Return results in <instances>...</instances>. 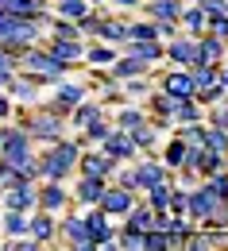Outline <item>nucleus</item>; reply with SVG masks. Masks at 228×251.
Here are the masks:
<instances>
[{"label":"nucleus","instance_id":"1","mask_svg":"<svg viewBox=\"0 0 228 251\" xmlns=\"http://www.w3.org/2000/svg\"><path fill=\"white\" fill-rule=\"evenodd\" d=\"M77 155H81L77 135H62L47 143V151H39V182H70L77 174Z\"/></svg>","mask_w":228,"mask_h":251},{"label":"nucleus","instance_id":"2","mask_svg":"<svg viewBox=\"0 0 228 251\" xmlns=\"http://www.w3.org/2000/svg\"><path fill=\"white\" fill-rule=\"evenodd\" d=\"M20 70H24V74H35L43 85H54V81L70 77V70H74V66L58 62V58L47 50V43H31V47H24V50H20Z\"/></svg>","mask_w":228,"mask_h":251},{"label":"nucleus","instance_id":"3","mask_svg":"<svg viewBox=\"0 0 228 251\" xmlns=\"http://www.w3.org/2000/svg\"><path fill=\"white\" fill-rule=\"evenodd\" d=\"M20 124H24V131L31 135L35 147H47V143H54V139H62L66 131H70V124H66V116H58V112H51L47 104H35L31 112H24L20 116Z\"/></svg>","mask_w":228,"mask_h":251},{"label":"nucleus","instance_id":"4","mask_svg":"<svg viewBox=\"0 0 228 251\" xmlns=\"http://www.w3.org/2000/svg\"><path fill=\"white\" fill-rule=\"evenodd\" d=\"M47 35L43 27L35 24V20H24V16H8V12H0V47H8L12 54H20L24 47H31V43H43Z\"/></svg>","mask_w":228,"mask_h":251},{"label":"nucleus","instance_id":"5","mask_svg":"<svg viewBox=\"0 0 228 251\" xmlns=\"http://www.w3.org/2000/svg\"><path fill=\"white\" fill-rule=\"evenodd\" d=\"M54 93L43 97V104L51 108V112H58V116H66L77 100H85V97H93V81H77V77H62V81H54L51 85Z\"/></svg>","mask_w":228,"mask_h":251},{"label":"nucleus","instance_id":"6","mask_svg":"<svg viewBox=\"0 0 228 251\" xmlns=\"http://www.w3.org/2000/svg\"><path fill=\"white\" fill-rule=\"evenodd\" d=\"M58 244H62V248H74V251H97V244H93L89 232H85L81 209H66V213H58Z\"/></svg>","mask_w":228,"mask_h":251},{"label":"nucleus","instance_id":"7","mask_svg":"<svg viewBox=\"0 0 228 251\" xmlns=\"http://www.w3.org/2000/svg\"><path fill=\"white\" fill-rule=\"evenodd\" d=\"M43 89H47V85H43L35 74H24V70L4 81V93L16 100V108H35V104H43Z\"/></svg>","mask_w":228,"mask_h":251},{"label":"nucleus","instance_id":"8","mask_svg":"<svg viewBox=\"0 0 228 251\" xmlns=\"http://www.w3.org/2000/svg\"><path fill=\"white\" fill-rule=\"evenodd\" d=\"M217 205H221V197L205 182H194V186L186 189V217L194 220V224H205V220L217 213Z\"/></svg>","mask_w":228,"mask_h":251},{"label":"nucleus","instance_id":"9","mask_svg":"<svg viewBox=\"0 0 228 251\" xmlns=\"http://www.w3.org/2000/svg\"><path fill=\"white\" fill-rule=\"evenodd\" d=\"M163 62L166 66H190L197 62V35H186V31H178L174 39H166L163 43Z\"/></svg>","mask_w":228,"mask_h":251},{"label":"nucleus","instance_id":"10","mask_svg":"<svg viewBox=\"0 0 228 251\" xmlns=\"http://www.w3.org/2000/svg\"><path fill=\"white\" fill-rule=\"evenodd\" d=\"M0 205L4 209H20V213H31L39 205V182H16V186L0 189Z\"/></svg>","mask_w":228,"mask_h":251},{"label":"nucleus","instance_id":"11","mask_svg":"<svg viewBox=\"0 0 228 251\" xmlns=\"http://www.w3.org/2000/svg\"><path fill=\"white\" fill-rule=\"evenodd\" d=\"M27 236H31L39 248H51L58 240V217L47 213V209H31L27 213Z\"/></svg>","mask_w":228,"mask_h":251},{"label":"nucleus","instance_id":"12","mask_svg":"<svg viewBox=\"0 0 228 251\" xmlns=\"http://www.w3.org/2000/svg\"><path fill=\"white\" fill-rule=\"evenodd\" d=\"M97 147H101V151H104L108 158H112L116 166H120V162H131V158L139 155V151H135V143H131V135H128V131H120L116 124H112V131L101 139Z\"/></svg>","mask_w":228,"mask_h":251},{"label":"nucleus","instance_id":"13","mask_svg":"<svg viewBox=\"0 0 228 251\" xmlns=\"http://www.w3.org/2000/svg\"><path fill=\"white\" fill-rule=\"evenodd\" d=\"M74 205V197H70V186L66 182H39V205L35 209H47V213H66Z\"/></svg>","mask_w":228,"mask_h":251},{"label":"nucleus","instance_id":"14","mask_svg":"<svg viewBox=\"0 0 228 251\" xmlns=\"http://www.w3.org/2000/svg\"><path fill=\"white\" fill-rule=\"evenodd\" d=\"M131 166H135L139 189H147V186H155V182H166V178H174V170H166L159 155H135V158H131Z\"/></svg>","mask_w":228,"mask_h":251},{"label":"nucleus","instance_id":"15","mask_svg":"<svg viewBox=\"0 0 228 251\" xmlns=\"http://www.w3.org/2000/svg\"><path fill=\"white\" fill-rule=\"evenodd\" d=\"M135 201H139V193H128V189H120L116 182H108V186H104V193H101V201H97V209H104L112 220H120L131 205H135Z\"/></svg>","mask_w":228,"mask_h":251},{"label":"nucleus","instance_id":"16","mask_svg":"<svg viewBox=\"0 0 228 251\" xmlns=\"http://www.w3.org/2000/svg\"><path fill=\"white\" fill-rule=\"evenodd\" d=\"M166 97H174V100H182V97H194V81H190V70L186 66H166L163 77L155 81Z\"/></svg>","mask_w":228,"mask_h":251},{"label":"nucleus","instance_id":"17","mask_svg":"<svg viewBox=\"0 0 228 251\" xmlns=\"http://www.w3.org/2000/svg\"><path fill=\"white\" fill-rule=\"evenodd\" d=\"M108 186V178H93V174H77V182L70 186V197H74V205L77 209H89V205H97L101 193Z\"/></svg>","mask_w":228,"mask_h":251},{"label":"nucleus","instance_id":"18","mask_svg":"<svg viewBox=\"0 0 228 251\" xmlns=\"http://www.w3.org/2000/svg\"><path fill=\"white\" fill-rule=\"evenodd\" d=\"M77 174H93V178H112V174H116V162L104 155L101 147H81V155H77Z\"/></svg>","mask_w":228,"mask_h":251},{"label":"nucleus","instance_id":"19","mask_svg":"<svg viewBox=\"0 0 228 251\" xmlns=\"http://www.w3.org/2000/svg\"><path fill=\"white\" fill-rule=\"evenodd\" d=\"M128 135H131V143H135V151H139V155H159V147H163V135H166V131L155 124L151 116H147L139 127H131Z\"/></svg>","mask_w":228,"mask_h":251},{"label":"nucleus","instance_id":"20","mask_svg":"<svg viewBox=\"0 0 228 251\" xmlns=\"http://www.w3.org/2000/svg\"><path fill=\"white\" fill-rule=\"evenodd\" d=\"M43 43H47V50L66 66H81L85 62V39H54V35H47Z\"/></svg>","mask_w":228,"mask_h":251},{"label":"nucleus","instance_id":"21","mask_svg":"<svg viewBox=\"0 0 228 251\" xmlns=\"http://www.w3.org/2000/svg\"><path fill=\"white\" fill-rule=\"evenodd\" d=\"M116 54H120V47H112V43H101V39H85V70H108V66L116 62Z\"/></svg>","mask_w":228,"mask_h":251},{"label":"nucleus","instance_id":"22","mask_svg":"<svg viewBox=\"0 0 228 251\" xmlns=\"http://www.w3.org/2000/svg\"><path fill=\"white\" fill-rule=\"evenodd\" d=\"M104 112H108V108L101 104L97 97H85V100H77V104L66 112V124L74 127V131H81L85 124H93V120H97V116H104Z\"/></svg>","mask_w":228,"mask_h":251},{"label":"nucleus","instance_id":"23","mask_svg":"<svg viewBox=\"0 0 228 251\" xmlns=\"http://www.w3.org/2000/svg\"><path fill=\"white\" fill-rule=\"evenodd\" d=\"M182 4H186V0H143L139 12H143L147 20H155V24H178Z\"/></svg>","mask_w":228,"mask_h":251},{"label":"nucleus","instance_id":"24","mask_svg":"<svg viewBox=\"0 0 228 251\" xmlns=\"http://www.w3.org/2000/svg\"><path fill=\"white\" fill-rule=\"evenodd\" d=\"M228 58V43H221L217 35H197V62H205V66H221ZM194 62V66H197Z\"/></svg>","mask_w":228,"mask_h":251},{"label":"nucleus","instance_id":"25","mask_svg":"<svg viewBox=\"0 0 228 251\" xmlns=\"http://www.w3.org/2000/svg\"><path fill=\"white\" fill-rule=\"evenodd\" d=\"M151 70H155V66H147L143 58H135V54H124V50L116 54V62L108 66V74H112L116 81H128V77H139V74H151Z\"/></svg>","mask_w":228,"mask_h":251},{"label":"nucleus","instance_id":"26","mask_svg":"<svg viewBox=\"0 0 228 251\" xmlns=\"http://www.w3.org/2000/svg\"><path fill=\"white\" fill-rule=\"evenodd\" d=\"M120 50H124V54H135V58H143L147 66H159V62H163V39H139V43L128 39Z\"/></svg>","mask_w":228,"mask_h":251},{"label":"nucleus","instance_id":"27","mask_svg":"<svg viewBox=\"0 0 228 251\" xmlns=\"http://www.w3.org/2000/svg\"><path fill=\"white\" fill-rule=\"evenodd\" d=\"M151 224H155V209H151V205H147L143 197H139V201L131 205L128 213L120 217V228H131V232H147Z\"/></svg>","mask_w":228,"mask_h":251},{"label":"nucleus","instance_id":"28","mask_svg":"<svg viewBox=\"0 0 228 251\" xmlns=\"http://www.w3.org/2000/svg\"><path fill=\"white\" fill-rule=\"evenodd\" d=\"M0 236H4V240L27 236V213H20V209H4V205H0Z\"/></svg>","mask_w":228,"mask_h":251},{"label":"nucleus","instance_id":"29","mask_svg":"<svg viewBox=\"0 0 228 251\" xmlns=\"http://www.w3.org/2000/svg\"><path fill=\"white\" fill-rule=\"evenodd\" d=\"M197 120H205V104H201L197 97H182V100H174V127L197 124Z\"/></svg>","mask_w":228,"mask_h":251},{"label":"nucleus","instance_id":"30","mask_svg":"<svg viewBox=\"0 0 228 251\" xmlns=\"http://www.w3.org/2000/svg\"><path fill=\"white\" fill-rule=\"evenodd\" d=\"M186 147H190V143H186L178 131H174V135L166 139L163 147H159V158H163L166 170H178V166H182V158H186Z\"/></svg>","mask_w":228,"mask_h":251},{"label":"nucleus","instance_id":"31","mask_svg":"<svg viewBox=\"0 0 228 251\" xmlns=\"http://www.w3.org/2000/svg\"><path fill=\"white\" fill-rule=\"evenodd\" d=\"M178 27H182L186 35H205V12L197 8V0H186V4H182Z\"/></svg>","mask_w":228,"mask_h":251},{"label":"nucleus","instance_id":"32","mask_svg":"<svg viewBox=\"0 0 228 251\" xmlns=\"http://www.w3.org/2000/svg\"><path fill=\"white\" fill-rule=\"evenodd\" d=\"M108 131H112V116L104 112V116H97L93 124H85L81 131H74V135L81 139V147H97V143L104 139V135H108Z\"/></svg>","mask_w":228,"mask_h":251},{"label":"nucleus","instance_id":"33","mask_svg":"<svg viewBox=\"0 0 228 251\" xmlns=\"http://www.w3.org/2000/svg\"><path fill=\"white\" fill-rule=\"evenodd\" d=\"M101 43H112V47H124V39H128V20H116V12L101 24V31H97Z\"/></svg>","mask_w":228,"mask_h":251},{"label":"nucleus","instance_id":"34","mask_svg":"<svg viewBox=\"0 0 228 251\" xmlns=\"http://www.w3.org/2000/svg\"><path fill=\"white\" fill-rule=\"evenodd\" d=\"M170 189H174V178H166V182H155V186H147L139 197L155 209V213H166V201H170Z\"/></svg>","mask_w":228,"mask_h":251},{"label":"nucleus","instance_id":"35","mask_svg":"<svg viewBox=\"0 0 228 251\" xmlns=\"http://www.w3.org/2000/svg\"><path fill=\"white\" fill-rule=\"evenodd\" d=\"M120 89H124V100H147V93L155 89V81H151V74H139V77H128V81H120Z\"/></svg>","mask_w":228,"mask_h":251},{"label":"nucleus","instance_id":"36","mask_svg":"<svg viewBox=\"0 0 228 251\" xmlns=\"http://www.w3.org/2000/svg\"><path fill=\"white\" fill-rule=\"evenodd\" d=\"M205 147L217 151V155H228V131L213 120H205Z\"/></svg>","mask_w":228,"mask_h":251},{"label":"nucleus","instance_id":"37","mask_svg":"<svg viewBox=\"0 0 228 251\" xmlns=\"http://www.w3.org/2000/svg\"><path fill=\"white\" fill-rule=\"evenodd\" d=\"M108 182H116V186L128 189V193H143V189H139V178H135V166H131V162H120V166H116V174H112Z\"/></svg>","mask_w":228,"mask_h":251},{"label":"nucleus","instance_id":"38","mask_svg":"<svg viewBox=\"0 0 228 251\" xmlns=\"http://www.w3.org/2000/svg\"><path fill=\"white\" fill-rule=\"evenodd\" d=\"M143 251H170V236L163 228H147L143 232Z\"/></svg>","mask_w":228,"mask_h":251},{"label":"nucleus","instance_id":"39","mask_svg":"<svg viewBox=\"0 0 228 251\" xmlns=\"http://www.w3.org/2000/svg\"><path fill=\"white\" fill-rule=\"evenodd\" d=\"M54 39H81V31H77V20H62V16H54V24H51V31Z\"/></svg>","mask_w":228,"mask_h":251},{"label":"nucleus","instance_id":"40","mask_svg":"<svg viewBox=\"0 0 228 251\" xmlns=\"http://www.w3.org/2000/svg\"><path fill=\"white\" fill-rule=\"evenodd\" d=\"M12 74H20V54H12L8 47H0V81H8Z\"/></svg>","mask_w":228,"mask_h":251},{"label":"nucleus","instance_id":"41","mask_svg":"<svg viewBox=\"0 0 228 251\" xmlns=\"http://www.w3.org/2000/svg\"><path fill=\"white\" fill-rule=\"evenodd\" d=\"M174 131H178L190 147H194V143H205V120H197V124H182V127H174Z\"/></svg>","mask_w":228,"mask_h":251},{"label":"nucleus","instance_id":"42","mask_svg":"<svg viewBox=\"0 0 228 251\" xmlns=\"http://www.w3.org/2000/svg\"><path fill=\"white\" fill-rule=\"evenodd\" d=\"M205 31L217 35L221 43H228V16H209V20H205Z\"/></svg>","mask_w":228,"mask_h":251},{"label":"nucleus","instance_id":"43","mask_svg":"<svg viewBox=\"0 0 228 251\" xmlns=\"http://www.w3.org/2000/svg\"><path fill=\"white\" fill-rule=\"evenodd\" d=\"M197 100H201V104H205V108H209V104H217V100H225V89H221V81H217V85H209V89H197Z\"/></svg>","mask_w":228,"mask_h":251},{"label":"nucleus","instance_id":"44","mask_svg":"<svg viewBox=\"0 0 228 251\" xmlns=\"http://www.w3.org/2000/svg\"><path fill=\"white\" fill-rule=\"evenodd\" d=\"M108 4H112V12H139L143 0H108Z\"/></svg>","mask_w":228,"mask_h":251},{"label":"nucleus","instance_id":"45","mask_svg":"<svg viewBox=\"0 0 228 251\" xmlns=\"http://www.w3.org/2000/svg\"><path fill=\"white\" fill-rule=\"evenodd\" d=\"M178 31H182L178 24H159V39H163V43H166V39H174Z\"/></svg>","mask_w":228,"mask_h":251},{"label":"nucleus","instance_id":"46","mask_svg":"<svg viewBox=\"0 0 228 251\" xmlns=\"http://www.w3.org/2000/svg\"><path fill=\"white\" fill-rule=\"evenodd\" d=\"M85 4H89V8H97V4H108V0H85Z\"/></svg>","mask_w":228,"mask_h":251},{"label":"nucleus","instance_id":"47","mask_svg":"<svg viewBox=\"0 0 228 251\" xmlns=\"http://www.w3.org/2000/svg\"><path fill=\"white\" fill-rule=\"evenodd\" d=\"M0 89H4V81H0Z\"/></svg>","mask_w":228,"mask_h":251},{"label":"nucleus","instance_id":"48","mask_svg":"<svg viewBox=\"0 0 228 251\" xmlns=\"http://www.w3.org/2000/svg\"><path fill=\"white\" fill-rule=\"evenodd\" d=\"M0 189H4V186H0Z\"/></svg>","mask_w":228,"mask_h":251}]
</instances>
